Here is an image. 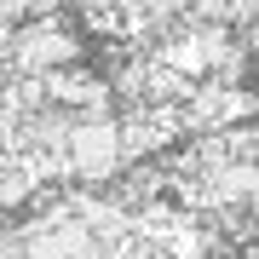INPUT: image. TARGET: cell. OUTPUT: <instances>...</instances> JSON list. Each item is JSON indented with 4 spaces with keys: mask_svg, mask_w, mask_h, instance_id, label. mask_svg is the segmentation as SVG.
I'll return each mask as SVG.
<instances>
[{
    "mask_svg": "<svg viewBox=\"0 0 259 259\" xmlns=\"http://www.w3.org/2000/svg\"><path fill=\"white\" fill-rule=\"evenodd\" d=\"M75 35H64L58 23H40V18H29V23H12L6 35H0V69L6 75H47V69H64L75 64Z\"/></svg>",
    "mask_w": 259,
    "mask_h": 259,
    "instance_id": "1",
    "label": "cell"
}]
</instances>
